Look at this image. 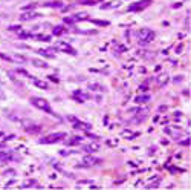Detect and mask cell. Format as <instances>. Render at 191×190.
<instances>
[{"label": "cell", "mask_w": 191, "mask_h": 190, "mask_svg": "<svg viewBox=\"0 0 191 190\" xmlns=\"http://www.w3.org/2000/svg\"><path fill=\"white\" fill-rule=\"evenodd\" d=\"M44 6H48V8H60V6H63V3L58 2V0H55V2H48V3H44Z\"/></svg>", "instance_id": "cell-16"}, {"label": "cell", "mask_w": 191, "mask_h": 190, "mask_svg": "<svg viewBox=\"0 0 191 190\" xmlns=\"http://www.w3.org/2000/svg\"><path fill=\"white\" fill-rule=\"evenodd\" d=\"M8 31H11V32H20V26L19 25H12V26H8Z\"/></svg>", "instance_id": "cell-19"}, {"label": "cell", "mask_w": 191, "mask_h": 190, "mask_svg": "<svg viewBox=\"0 0 191 190\" xmlns=\"http://www.w3.org/2000/svg\"><path fill=\"white\" fill-rule=\"evenodd\" d=\"M74 97H75V98H77V97H80V101H81V103L89 98V95H87V94H81V90H75V92H74Z\"/></svg>", "instance_id": "cell-15"}, {"label": "cell", "mask_w": 191, "mask_h": 190, "mask_svg": "<svg viewBox=\"0 0 191 190\" xmlns=\"http://www.w3.org/2000/svg\"><path fill=\"white\" fill-rule=\"evenodd\" d=\"M31 63H32L34 66L41 68V69H46V68H49V66H48V63H46V61H43V60H37V58H34V60H31Z\"/></svg>", "instance_id": "cell-10"}, {"label": "cell", "mask_w": 191, "mask_h": 190, "mask_svg": "<svg viewBox=\"0 0 191 190\" xmlns=\"http://www.w3.org/2000/svg\"><path fill=\"white\" fill-rule=\"evenodd\" d=\"M63 31H64V28H63L61 25H58V26H55V28L52 29V34H54V35H61Z\"/></svg>", "instance_id": "cell-17"}, {"label": "cell", "mask_w": 191, "mask_h": 190, "mask_svg": "<svg viewBox=\"0 0 191 190\" xmlns=\"http://www.w3.org/2000/svg\"><path fill=\"white\" fill-rule=\"evenodd\" d=\"M64 23H74V22H72L70 17H66V19H64Z\"/></svg>", "instance_id": "cell-27"}, {"label": "cell", "mask_w": 191, "mask_h": 190, "mask_svg": "<svg viewBox=\"0 0 191 190\" xmlns=\"http://www.w3.org/2000/svg\"><path fill=\"white\" fill-rule=\"evenodd\" d=\"M32 81L35 83V86H38V87H41V89H46V87H48L46 83H43V81H38L37 78H32Z\"/></svg>", "instance_id": "cell-18"}, {"label": "cell", "mask_w": 191, "mask_h": 190, "mask_svg": "<svg viewBox=\"0 0 191 190\" xmlns=\"http://www.w3.org/2000/svg\"><path fill=\"white\" fill-rule=\"evenodd\" d=\"M148 5H151V0H139V2H135L129 6V11H141Z\"/></svg>", "instance_id": "cell-5"}, {"label": "cell", "mask_w": 191, "mask_h": 190, "mask_svg": "<svg viewBox=\"0 0 191 190\" xmlns=\"http://www.w3.org/2000/svg\"><path fill=\"white\" fill-rule=\"evenodd\" d=\"M138 39H139V44L145 46L147 43H150L153 39H154V32L148 28H142L138 31Z\"/></svg>", "instance_id": "cell-1"}, {"label": "cell", "mask_w": 191, "mask_h": 190, "mask_svg": "<svg viewBox=\"0 0 191 190\" xmlns=\"http://www.w3.org/2000/svg\"><path fill=\"white\" fill-rule=\"evenodd\" d=\"M31 103H32L35 107H38V109H41V111H44V112L52 114V107H51V104H49L46 100H43V98H37V97H34V98H31Z\"/></svg>", "instance_id": "cell-2"}, {"label": "cell", "mask_w": 191, "mask_h": 190, "mask_svg": "<svg viewBox=\"0 0 191 190\" xmlns=\"http://www.w3.org/2000/svg\"><path fill=\"white\" fill-rule=\"evenodd\" d=\"M49 80H52V81H55V83H58V78H55V77H49Z\"/></svg>", "instance_id": "cell-28"}, {"label": "cell", "mask_w": 191, "mask_h": 190, "mask_svg": "<svg viewBox=\"0 0 191 190\" xmlns=\"http://www.w3.org/2000/svg\"><path fill=\"white\" fill-rule=\"evenodd\" d=\"M34 8H35V3H31V5H26V6H23L22 9H23V11H28V9H34Z\"/></svg>", "instance_id": "cell-23"}, {"label": "cell", "mask_w": 191, "mask_h": 190, "mask_svg": "<svg viewBox=\"0 0 191 190\" xmlns=\"http://www.w3.org/2000/svg\"><path fill=\"white\" fill-rule=\"evenodd\" d=\"M55 52H57L55 48H48V49H40L38 51L40 55L46 57V58H54V57H55Z\"/></svg>", "instance_id": "cell-6"}, {"label": "cell", "mask_w": 191, "mask_h": 190, "mask_svg": "<svg viewBox=\"0 0 191 190\" xmlns=\"http://www.w3.org/2000/svg\"><path fill=\"white\" fill-rule=\"evenodd\" d=\"M75 129H81V130H90V124L87 123H81V121H75Z\"/></svg>", "instance_id": "cell-12"}, {"label": "cell", "mask_w": 191, "mask_h": 190, "mask_svg": "<svg viewBox=\"0 0 191 190\" xmlns=\"http://www.w3.org/2000/svg\"><path fill=\"white\" fill-rule=\"evenodd\" d=\"M83 149H84L86 152H90V153H93V152H96V150L99 149V144H93V143H92V144H87V146H84Z\"/></svg>", "instance_id": "cell-14"}, {"label": "cell", "mask_w": 191, "mask_h": 190, "mask_svg": "<svg viewBox=\"0 0 191 190\" xmlns=\"http://www.w3.org/2000/svg\"><path fill=\"white\" fill-rule=\"evenodd\" d=\"M35 39H38V40H44V41H49V40H51V37H49V35H41V34L35 35Z\"/></svg>", "instance_id": "cell-20"}, {"label": "cell", "mask_w": 191, "mask_h": 190, "mask_svg": "<svg viewBox=\"0 0 191 190\" xmlns=\"http://www.w3.org/2000/svg\"><path fill=\"white\" fill-rule=\"evenodd\" d=\"M72 22H81V20H87L89 19V14L87 12H77L75 15L70 17Z\"/></svg>", "instance_id": "cell-8"}, {"label": "cell", "mask_w": 191, "mask_h": 190, "mask_svg": "<svg viewBox=\"0 0 191 190\" xmlns=\"http://www.w3.org/2000/svg\"><path fill=\"white\" fill-rule=\"evenodd\" d=\"M19 37L20 39H28V37H31V34L28 31H23V32H19Z\"/></svg>", "instance_id": "cell-22"}, {"label": "cell", "mask_w": 191, "mask_h": 190, "mask_svg": "<svg viewBox=\"0 0 191 190\" xmlns=\"http://www.w3.org/2000/svg\"><path fill=\"white\" fill-rule=\"evenodd\" d=\"M180 144H184V146H187V144H190V138H188V140H182V141H180Z\"/></svg>", "instance_id": "cell-26"}, {"label": "cell", "mask_w": 191, "mask_h": 190, "mask_svg": "<svg viewBox=\"0 0 191 190\" xmlns=\"http://www.w3.org/2000/svg\"><path fill=\"white\" fill-rule=\"evenodd\" d=\"M38 17H40V14H37V12H28V14H23V15H22V20H23V22H28V20L38 19Z\"/></svg>", "instance_id": "cell-9"}, {"label": "cell", "mask_w": 191, "mask_h": 190, "mask_svg": "<svg viewBox=\"0 0 191 190\" xmlns=\"http://www.w3.org/2000/svg\"><path fill=\"white\" fill-rule=\"evenodd\" d=\"M93 23H96V25H103V26H107L109 23L107 22H101V20H92Z\"/></svg>", "instance_id": "cell-25"}, {"label": "cell", "mask_w": 191, "mask_h": 190, "mask_svg": "<svg viewBox=\"0 0 191 190\" xmlns=\"http://www.w3.org/2000/svg\"><path fill=\"white\" fill-rule=\"evenodd\" d=\"M80 141H83L81 137H74V138H70L69 141H64V143H66V146H77V144H80Z\"/></svg>", "instance_id": "cell-13"}, {"label": "cell", "mask_w": 191, "mask_h": 190, "mask_svg": "<svg viewBox=\"0 0 191 190\" xmlns=\"http://www.w3.org/2000/svg\"><path fill=\"white\" fill-rule=\"evenodd\" d=\"M58 49L63 51V52L70 54V55H77V51H75L74 48H70L69 44H66V43H60V44H58Z\"/></svg>", "instance_id": "cell-7"}, {"label": "cell", "mask_w": 191, "mask_h": 190, "mask_svg": "<svg viewBox=\"0 0 191 190\" xmlns=\"http://www.w3.org/2000/svg\"><path fill=\"white\" fill-rule=\"evenodd\" d=\"M151 100V97L150 95H138V97H136V103H138V104H144V103H148Z\"/></svg>", "instance_id": "cell-11"}, {"label": "cell", "mask_w": 191, "mask_h": 190, "mask_svg": "<svg viewBox=\"0 0 191 190\" xmlns=\"http://www.w3.org/2000/svg\"><path fill=\"white\" fill-rule=\"evenodd\" d=\"M31 186H37V183L35 181H28V183L23 184V187H31Z\"/></svg>", "instance_id": "cell-24"}, {"label": "cell", "mask_w": 191, "mask_h": 190, "mask_svg": "<svg viewBox=\"0 0 191 190\" xmlns=\"http://www.w3.org/2000/svg\"><path fill=\"white\" fill-rule=\"evenodd\" d=\"M99 162H101V159H98V158H95L92 155H87V157H84L83 159H81L77 166L78 167H92V166L99 164Z\"/></svg>", "instance_id": "cell-3"}, {"label": "cell", "mask_w": 191, "mask_h": 190, "mask_svg": "<svg viewBox=\"0 0 191 190\" xmlns=\"http://www.w3.org/2000/svg\"><path fill=\"white\" fill-rule=\"evenodd\" d=\"M41 127H38V126H32V127H28L26 129V132H31V133H35V132H38Z\"/></svg>", "instance_id": "cell-21"}, {"label": "cell", "mask_w": 191, "mask_h": 190, "mask_svg": "<svg viewBox=\"0 0 191 190\" xmlns=\"http://www.w3.org/2000/svg\"><path fill=\"white\" fill-rule=\"evenodd\" d=\"M180 6H182L180 3H174V5H173V8H180Z\"/></svg>", "instance_id": "cell-29"}, {"label": "cell", "mask_w": 191, "mask_h": 190, "mask_svg": "<svg viewBox=\"0 0 191 190\" xmlns=\"http://www.w3.org/2000/svg\"><path fill=\"white\" fill-rule=\"evenodd\" d=\"M64 137H66V133H64V132H57V133H52V135H49V137H44V138H41V140H40V143H41V144L58 143L60 140H63Z\"/></svg>", "instance_id": "cell-4"}]
</instances>
